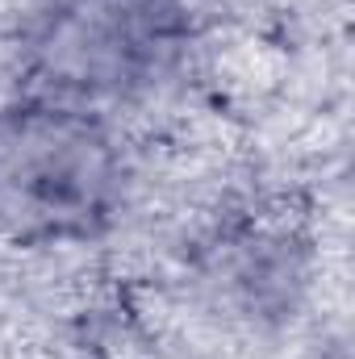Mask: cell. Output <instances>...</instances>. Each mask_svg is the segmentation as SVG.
Segmentation results:
<instances>
[{"mask_svg":"<svg viewBox=\"0 0 355 359\" xmlns=\"http://www.w3.org/2000/svg\"><path fill=\"white\" fill-rule=\"evenodd\" d=\"M134 159L109 113L17 96L0 100V247L67 251L117 230Z\"/></svg>","mask_w":355,"mask_h":359,"instance_id":"obj_1","label":"cell"},{"mask_svg":"<svg viewBox=\"0 0 355 359\" xmlns=\"http://www.w3.org/2000/svg\"><path fill=\"white\" fill-rule=\"evenodd\" d=\"M196 42V0H38L13 38L17 96L117 113L172 84Z\"/></svg>","mask_w":355,"mask_h":359,"instance_id":"obj_2","label":"cell"}]
</instances>
